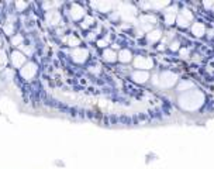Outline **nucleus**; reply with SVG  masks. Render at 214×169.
Returning a JSON list of instances; mask_svg holds the SVG:
<instances>
[{"mask_svg":"<svg viewBox=\"0 0 214 169\" xmlns=\"http://www.w3.org/2000/svg\"><path fill=\"white\" fill-rule=\"evenodd\" d=\"M189 87H193V85L190 82H183L179 85V90L183 92V90H186V89H189Z\"/></svg>","mask_w":214,"mask_h":169,"instance_id":"23","label":"nucleus"},{"mask_svg":"<svg viewBox=\"0 0 214 169\" xmlns=\"http://www.w3.org/2000/svg\"><path fill=\"white\" fill-rule=\"evenodd\" d=\"M162 37V32H161V30H152V31L148 32V35H147V38H148L149 42H156Z\"/></svg>","mask_w":214,"mask_h":169,"instance_id":"15","label":"nucleus"},{"mask_svg":"<svg viewBox=\"0 0 214 169\" xmlns=\"http://www.w3.org/2000/svg\"><path fill=\"white\" fill-rule=\"evenodd\" d=\"M192 20H193V16H192V13L189 11V10H182V13L177 16L176 21L177 24L180 26V27H187L189 26V23H190Z\"/></svg>","mask_w":214,"mask_h":169,"instance_id":"5","label":"nucleus"},{"mask_svg":"<svg viewBox=\"0 0 214 169\" xmlns=\"http://www.w3.org/2000/svg\"><path fill=\"white\" fill-rule=\"evenodd\" d=\"M45 20L49 26H58L61 23V13L56 11V10H49L47 14H45Z\"/></svg>","mask_w":214,"mask_h":169,"instance_id":"7","label":"nucleus"},{"mask_svg":"<svg viewBox=\"0 0 214 169\" xmlns=\"http://www.w3.org/2000/svg\"><path fill=\"white\" fill-rule=\"evenodd\" d=\"M56 32H58L59 35H62V34H64V30H58V31H56Z\"/></svg>","mask_w":214,"mask_h":169,"instance_id":"32","label":"nucleus"},{"mask_svg":"<svg viewBox=\"0 0 214 169\" xmlns=\"http://www.w3.org/2000/svg\"><path fill=\"white\" fill-rule=\"evenodd\" d=\"M23 35L21 34H17V35H14L13 38H11V44H13L14 47H20V45H23Z\"/></svg>","mask_w":214,"mask_h":169,"instance_id":"19","label":"nucleus"},{"mask_svg":"<svg viewBox=\"0 0 214 169\" xmlns=\"http://www.w3.org/2000/svg\"><path fill=\"white\" fill-rule=\"evenodd\" d=\"M180 54L183 55V56H186V55H187V51H186V50H182V51H180Z\"/></svg>","mask_w":214,"mask_h":169,"instance_id":"30","label":"nucleus"},{"mask_svg":"<svg viewBox=\"0 0 214 169\" xmlns=\"http://www.w3.org/2000/svg\"><path fill=\"white\" fill-rule=\"evenodd\" d=\"M176 7L172 6V7H169L168 10H165V21L166 24H173L175 23V20H176Z\"/></svg>","mask_w":214,"mask_h":169,"instance_id":"10","label":"nucleus"},{"mask_svg":"<svg viewBox=\"0 0 214 169\" xmlns=\"http://www.w3.org/2000/svg\"><path fill=\"white\" fill-rule=\"evenodd\" d=\"M44 7H45V9H49V7H52V3H45Z\"/></svg>","mask_w":214,"mask_h":169,"instance_id":"29","label":"nucleus"},{"mask_svg":"<svg viewBox=\"0 0 214 169\" xmlns=\"http://www.w3.org/2000/svg\"><path fill=\"white\" fill-rule=\"evenodd\" d=\"M64 41H66V44H68L69 47H72V48H78V45L80 44L79 38H78V37H75V35L66 37V38H64Z\"/></svg>","mask_w":214,"mask_h":169,"instance_id":"16","label":"nucleus"},{"mask_svg":"<svg viewBox=\"0 0 214 169\" xmlns=\"http://www.w3.org/2000/svg\"><path fill=\"white\" fill-rule=\"evenodd\" d=\"M25 7H27V3H25V2H17V3H16V9H17V11H23Z\"/></svg>","mask_w":214,"mask_h":169,"instance_id":"24","label":"nucleus"},{"mask_svg":"<svg viewBox=\"0 0 214 169\" xmlns=\"http://www.w3.org/2000/svg\"><path fill=\"white\" fill-rule=\"evenodd\" d=\"M132 79L137 83H145L149 79V73L147 71H137L132 73Z\"/></svg>","mask_w":214,"mask_h":169,"instance_id":"9","label":"nucleus"},{"mask_svg":"<svg viewBox=\"0 0 214 169\" xmlns=\"http://www.w3.org/2000/svg\"><path fill=\"white\" fill-rule=\"evenodd\" d=\"M134 65H135V68H138V69H149V68H152L154 62H152L151 58H147V56H137L134 61Z\"/></svg>","mask_w":214,"mask_h":169,"instance_id":"6","label":"nucleus"},{"mask_svg":"<svg viewBox=\"0 0 214 169\" xmlns=\"http://www.w3.org/2000/svg\"><path fill=\"white\" fill-rule=\"evenodd\" d=\"M158 78H159V83H158V85L161 87H171V86H173V85H175L177 76L175 75V73H172V72H163V73H161V75H159Z\"/></svg>","mask_w":214,"mask_h":169,"instance_id":"1","label":"nucleus"},{"mask_svg":"<svg viewBox=\"0 0 214 169\" xmlns=\"http://www.w3.org/2000/svg\"><path fill=\"white\" fill-rule=\"evenodd\" d=\"M3 86H4V82H3V80L0 79V89H3Z\"/></svg>","mask_w":214,"mask_h":169,"instance_id":"31","label":"nucleus"},{"mask_svg":"<svg viewBox=\"0 0 214 169\" xmlns=\"http://www.w3.org/2000/svg\"><path fill=\"white\" fill-rule=\"evenodd\" d=\"M13 76H14V72L11 71V69H9V68H6V71H4V78L7 79V80H11L13 79Z\"/></svg>","mask_w":214,"mask_h":169,"instance_id":"22","label":"nucleus"},{"mask_svg":"<svg viewBox=\"0 0 214 169\" xmlns=\"http://www.w3.org/2000/svg\"><path fill=\"white\" fill-rule=\"evenodd\" d=\"M103 58L107 62H116L117 61V54L113 50H106L103 52Z\"/></svg>","mask_w":214,"mask_h":169,"instance_id":"13","label":"nucleus"},{"mask_svg":"<svg viewBox=\"0 0 214 169\" xmlns=\"http://www.w3.org/2000/svg\"><path fill=\"white\" fill-rule=\"evenodd\" d=\"M25 55L20 51H14L11 54V64H13L14 68H23L25 65Z\"/></svg>","mask_w":214,"mask_h":169,"instance_id":"4","label":"nucleus"},{"mask_svg":"<svg viewBox=\"0 0 214 169\" xmlns=\"http://www.w3.org/2000/svg\"><path fill=\"white\" fill-rule=\"evenodd\" d=\"M70 56H72V59H73L75 62H78V64H83L85 61L88 59L89 51L85 50V48H75V50L72 51Z\"/></svg>","mask_w":214,"mask_h":169,"instance_id":"3","label":"nucleus"},{"mask_svg":"<svg viewBox=\"0 0 214 169\" xmlns=\"http://www.w3.org/2000/svg\"><path fill=\"white\" fill-rule=\"evenodd\" d=\"M20 73H21V76H23L24 79L31 80V79L37 75V65L34 64V62H25V65L21 68Z\"/></svg>","mask_w":214,"mask_h":169,"instance_id":"2","label":"nucleus"},{"mask_svg":"<svg viewBox=\"0 0 214 169\" xmlns=\"http://www.w3.org/2000/svg\"><path fill=\"white\" fill-rule=\"evenodd\" d=\"M20 48L24 51V55H33V48H30V47H24V45H20Z\"/></svg>","mask_w":214,"mask_h":169,"instance_id":"25","label":"nucleus"},{"mask_svg":"<svg viewBox=\"0 0 214 169\" xmlns=\"http://www.w3.org/2000/svg\"><path fill=\"white\" fill-rule=\"evenodd\" d=\"M177 48H179V42H173L172 45H171V50H173V51H176Z\"/></svg>","mask_w":214,"mask_h":169,"instance_id":"28","label":"nucleus"},{"mask_svg":"<svg viewBox=\"0 0 214 169\" xmlns=\"http://www.w3.org/2000/svg\"><path fill=\"white\" fill-rule=\"evenodd\" d=\"M70 17L73 20H80L85 17V9L79 5H73L70 7Z\"/></svg>","mask_w":214,"mask_h":169,"instance_id":"8","label":"nucleus"},{"mask_svg":"<svg viewBox=\"0 0 214 169\" xmlns=\"http://www.w3.org/2000/svg\"><path fill=\"white\" fill-rule=\"evenodd\" d=\"M92 6L93 7H97L100 11H103V13H106V11H110V9H111V3L110 2H96V3H92Z\"/></svg>","mask_w":214,"mask_h":169,"instance_id":"12","label":"nucleus"},{"mask_svg":"<svg viewBox=\"0 0 214 169\" xmlns=\"http://www.w3.org/2000/svg\"><path fill=\"white\" fill-rule=\"evenodd\" d=\"M3 30H4V32L7 34V35L13 34V32H14V26H13V23H7V24L4 26V28H3Z\"/></svg>","mask_w":214,"mask_h":169,"instance_id":"21","label":"nucleus"},{"mask_svg":"<svg viewBox=\"0 0 214 169\" xmlns=\"http://www.w3.org/2000/svg\"><path fill=\"white\" fill-rule=\"evenodd\" d=\"M0 45H1V38H0Z\"/></svg>","mask_w":214,"mask_h":169,"instance_id":"33","label":"nucleus"},{"mask_svg":"<svg viewBox=\"0 0 214 169\" xmlns=\"http://www.w3.org/2000/svg\"><path fill=\"white\" fill-rule=\"evenodd\" d=\"M90 72L99 73V72H100V69H99V66H92V68H90Z\"/></svg>","mask_w":214,"mask_h":169,"instance_id":"26","label":"nucleus"},{"mask_svg":"<svg viewBox=\"0 0 214 169\" xmlns=\"http://www.w3.org/2000/svg\"><path fill=\"white\" fill-rule=\"evenodd\" d=\"M97 44H99V47H102V48H103V47H106V45H107V41H106V40H100V41H99Z\"/></svg>","mask_w":214,"mask_h":169,"instance_id":"27","label":"nucleus"},{"mask_svg":"<svg viewBox=\"0 0 214 169\" xmlns=\"http://www.w3.org/2000/svg\"><path fill=\"white\" fill-rule=\"evenodd\" d=\"M192 31H193V34L197 37H201L203 34H204V26L200 23H196L193 24V27H192Z\"/></svg>","mask_w":214,"mask_h":169,"instance_id":"17","label":"nucleus"},{"mask_svg":"<svg viewBox=\"0 0 214 169\" xmlns=\"http://www.w3.org/2000/svg\"><path fill=\"white\" fill-rule=\"evenodd\" d=\"M117 59L120 62H123V64H127V62H130L132 59V54L128 50H121L118 52V55H117Z\"/></svg>","mask_w":214,"mask_h":169,"instance_id":"11","label":"nucleus"},{"mask_svg":"<svg viewBox=\"0 0 214 169\" xmlns=\"http://www.w3.org/2000/svg\"><path fill=\"white\" fill-rule=\"evenodd\" d=\"M121 16L126 18V20H130L135 16V10L134 7H131V6H124V10L121 11Z\"/></svg>","mask_w":214,"mask_h":169,"instance_id":"14","label":"nucleus"},{"mask_svg":"<svg viewBox=\"0 0 214 169\" xmlns=\"http://www.w3.org/2000/svg\"><path fill=\"white\" fill-rule=\"evenodd\" d=\"M7 62H9V59H7L6 52L0 50V71H1V69H4L6 66H7Z\"/></svg>","mask_w":214,"mask_h":169,"instance_id":"18","label":"nucleus"},{"mask_svg":"<svg viewBox=\"0 0 214 169\" xmlns=\"http://www.w3.org/2000/svg\"><path fill=\"white\" fill-rule=\"evenodd\" d=\"M93 17H90V16H86L83 20V23H82V28H89L92 24H93Z\"/></svg>","mask_w":214,"mask_h":169,"instance_id":"20","label":"nucleus"}]
</instances>
